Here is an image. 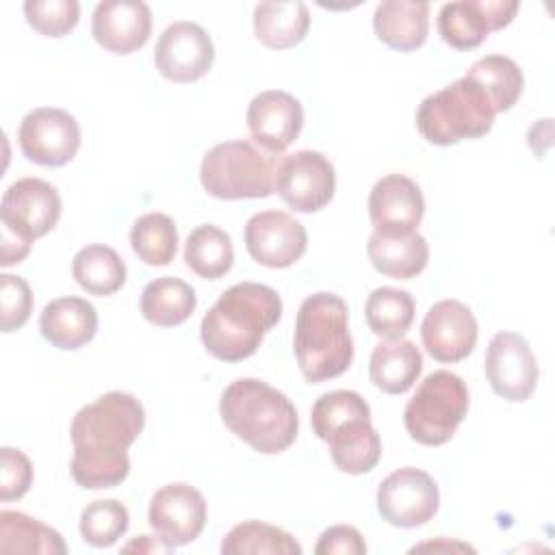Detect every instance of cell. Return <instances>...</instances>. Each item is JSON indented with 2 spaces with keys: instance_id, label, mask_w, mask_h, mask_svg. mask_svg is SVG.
<instances>
[{
  "instance_id": "d6a6232c",
  "label": "cell",
  "mask_w": 555,
  "mask_h": 555,
  "mask_svg": "<svg viewBox=\"0 0 555 555\" xmlns=\"http://www.w3.org/2000/svg\"><path fill=\"white\" fill-rule=\"evenodd\" d=\"M132 251L150 267H165L178 251V228L165 212H145L130 228Z\"/></svg>"
},
{
  "instance_id": "8d00e7d4",
  "label": "cell",
  "mask_w": 555,
  "mask_h": 555,
  "mask_svg": "<svg viewBox=\"0 0 555 555\" xmlns=\"http://www.w3.org/2000/svg\"><path fill=\"white\" fill-rule=\"evenodd\" d=\"M33 312V291L28 282L13 273L0 275V330L11 334L22 330Z\"/></svg>"
},
{
  "instance_id": "ba28073f",
  "label": "cell",
  "mask_w": 555,
  "mask_h": 555,
  "mask_svg": "<svg viewBox=\"0 0 555 555\" xmlns=\"http://www.w3.org/2000/svg\"><path fill=\"white\" fill-rule=\"evenodd\" d=\"M468 388L451 371L429 373L403 410V425L412 440L440 447L453 438L468 412Z\"/></svg>"
},
{
  "instance_id": "4dcf8cb0",
  "label": "cell",
  "mask_w": 555,
  "mask_h": 555,
  "mask_svg": "<svg viewBox=\"0 0 555 555\" xmlns=\"http://www.w3.org/2000/svg\"><path fill=\"white\" fill-rule=\"evenodd\" d=\"M186 267L204 280H219L234 264L232 238L217 225H197L184 243Z\"/></svg>"
},
{
  "instance_id": "f546056e",
  "label": "cell",
  "mask_w": 555,
  "mask_h": 555,
  "mask_svg": "<svg viewBox=\"0 0 555 555\" xmlns=\"http://www.w3.org/2000/svg\"><path fill=\"white\" fill-rule=\"evenodd\" d=\"M464 76L483 89L494 106V113L509 111L518 102L525 87L522 69L516 61L503 54H486L477 59Z\"/></svg>"
},
{
  "instance_id": "30bf717a",
  "label": "cell",
  "mask_w": 555,
  "mask_h": 555,
  "mask_svg": "<svg viewBox=\"0 0 555 555\" xmlns=\"http://www.w3.org/2000/svg\"><path fill=\"white\" fill-rule=\"evenodd\" d=\"M336 191V173L327 156L317 150H299L284 154L275 189L282 202L297 212H317L325 208Z\"/></svg>"
},
{
  "instance_id": "5b68a950",
  "label": "cell",
  "mask_w": 555,
  "mask_h": 555,
  "mask_svg": "<svg viewBox=\"0 0 555 555\" xmlns=\"http://www.w3.org/2000/svg\"><path fill=\"white\" fill-rule=\"evenodd\" d=\"M314 434L327 442L332 462L347 475L373 470L382 457V438L371 425V408L353 390L321 395L310 414Z\"/></svg>"
},
{
  "instance_id": "f1b7e54d",
  "label": "cell",
  "mask_w": 555,
  "mask_h": 555,
  "mask_svg": "<svg viewBox=\"0 0 555 555\" xmlns=\"http://www.w3.org/2000/svg\"><path fill=\"white\" fill-rule=\"evenodd\" d=\"M72 275L89 295L106 297L124 286L126 262L108 245H87L74 256Z\"/></svg>"
},
{
  "instance_id": "5bb4252c",
  "label": "cell",
  "mask_w": 555,
  "mask_h": 555,
  "mask_svg": "<svg viewBox=\"0 0 555 555\" xmlns=\"http://www.w3.org/2000/svg\"><path fill=\"white\" fill-rule=\"evenodd\" d=\"M483 369L492 390L512 403L527 401L540 377L529 343L516 332H499L492 336L486 349Z\"/></svg>"
},
{
  "instance_id": "4316f807",
  "label": "cell",
  "mask_w": 555,
  "mask_h": 555,
  "mask_svg": "<svg viewBox=\"0 0 555 555\" xmlns=\"http://www.w3.org/2000/svg\"><path fill=\"white\" fill-rule=\"evenodd\" d=\"M197 306L195 291L180 278H156L145 284L139 310L145 321L158 327H176L184 323Z\"/></svg>"
},
{
  "instance_id": "cb8c5ba5",
  "label": "cell",
  "mask_w": 555,
  "mask_h": 555,
  "mask_svg": "<svg viewBox=\"0 0 555 555\" xmlns=\"http://www.w3.org/2000/svg\"><path fill=\"white\" fill-rule=\"evenodd\" d=\"M423 371V356L408 338H390L379 343L369 362V375L375 388L386 395L408 392Z\"/></svg>"
},
{
  "instance_id": "ab89813d",
  "label": "cell",
  "mask_w": 555,
  "mask_h": 555,
  "mask_svg": "<svg viewBox=\"0 0 555 555\" xmlns=\"http://www.w3.org/2000/svg\"><path fill=\"white\" fill-rule=\"evenodd\" d=\"M30 241L13 234L11 230L2 228V245H0V264L9 267L15 262H22L30 251Z\"/></svg>"
},
{
  "instance_id": "44dd1931",
  "label": "cell",
  "mask_w": 555,
  "mask_h": 555,
  "mask_svg": "<svg viewBox=\"0 0 555 555\" xmlns=\"http://www.w3.org/2000/svg\"><path fill=\"white\" fill-rule=\"evenodd\" d=\"M152 33V11L141 0H104L93 9L91 35L106 52L130 54Z\"/></svg>"
},
{
  "instance_id": "9a60e30c",
  "label": "cell",
  "mask_w": 555,
  "mask_h": 555,
  "mask_svg": "<svg viewBox=\"0 0 555 555\" xmlns=\"http://www.w3.org/2000/svg\"><path fill=\"white\" fill-rule=\"evenodd\" d=\"M516 0H457L442 4L438 13V33L455 50L479 48L492 30L512 24L518 11Z\"/></svg>"
},
{
  "instance_id": "60d3db41",
  "label": "cell",
  "mask_w": 555,
  "mask_h": 555,
  "mask_svg": "<svg viewBox=\"0 0 555 555\" xmlns=\"http://www.w3.org/2000/svg\"><path fill=\"white\" fill-rule=\"evenodd\" d=\"M416 551H434V553H438V551H444V553H475L473 546H468V544H464V542L447 540V538H438V540H434V542H423V544L412 546V553H416Z\"/></svg>"
},
{
  "instance_id": "9c48e42d",
  "label": "cell",
  "mask_w": 555,
  "mask_h": 555,
  "mask_svg": "<svg viewBox=\"0 0 555 555\" xmlns=\"http://www.w3.org/2000/svg\"><path fill=\"white\" fill-rule=\"evenodd\" d=\"M438 505V483L414 466L392 470L377 488V512L392 527H421L436 516Z\"/></svg>"
},
{
  "instance_id": "ac0fdd59",
  "label": "cell",
  "mask_w": 555,
  "mask_h": 555,
  "mask_svg": "<svg viewBox=\"0 0 555 555\" xmlns=\"http://www.w3.org/2000/svg\"><path fill=\"white\" fill-rule=\"evenodd\" d=\"M477 338V319L470 308L457 299L436 301L421 323L423 347L438 362L451 364L468 358Z\"/></svg>"
},
{
  "instance_id": "7a4b0ae2",
  "label": "cell",
  "mask_w": 555,
  "mask_h": 555,
  "mask_svg": "<svg viewBox=\"0 0 555 555\" xmlns=\"http://www.w3.org/2000/svg\"><path fill=\"white\" fill-rule=\"evenodd\" d=\"M280 317L282 299L275 288L260 282H238L223 291L204 314L202 343L217 360L241 362L258 351Z\"/></svg>"
},
{
  "instance_id": "b9f144b4",
  "label": "cell",
  "mask_w": 555,
  "mask_h": 555,
  "mask_svg": "<svg viewBox=\"0 0 555 555\" xmlns=\"http://www.w3.org/2000/svg\"><path fill=\"white\" fill-rule=\"evenodd\" d=\"M150 540H152V535H139V540H134V542H130V544H126L124 546V551H139V553H158V551H171L167 544H163L160 540H156L154 544H150Z\"/></svg>"
},
{
  "instance_id": "7402d4cb",
  "label": "cell",
  "mask_w": 555,
  "mask_h": 555,
  "mask_svg": "<svg viewBox=\"0 0 555 555\" xmlns=\"http://www.w3.org/2000/svg\"><path fill=\"white\" fill-rule=\"evenodd\" d=\"M43 338L63 351H76L93 340L98 332V312L82 297H59L46 304L39 317Z\"/></svg>"
},
{
  "instance_id": "603a6c76",
  "label": "cell",
  "mask_w": 555,
  "mask_h": 555,
  "mask_svg": "<svg viewBox=\"0 0 555 555\" xmlns=\"http://www.w3.org/2000/svg\"><path fill=\"white\" fill-rule=\"evenodd\" d=\"M373 28L382 43L399 52L421 48L429 30V2L384 0L375 7Z\"/></svg>"
},
{
  "instance_id": "e0dca14e",
  "label": "cell",
  "mask_w": 555,
  "mask_h": 555,
  "mask_svg": "<svg viewBox=\"0 0 555 555\" xmlns=\"http://www.w3.org/2000/svg\"><path fill=\"white\" fill-rule=\"evenodd\" d=\"M306 247L304 223L284 210H262L245 223V249L258 264L286 269L306 254Z\"/></svg>"
},
{
  "instance_id": "836d02e7",
  "label": "cell",
  "mask_w": 555,
  "mask_h": 555,
  "mask_svg": "<svg viewBox=\"0 0 555 555\" xmlns=\"http://www.w3.org/2000/svg\"><path fill=\"white\" fill-rule=\"evenodd\" d=\"M223 555H245V553H269V555H301V544L284 529L260 522L245 520L228 531L221 542Z\"/></svg>"
},
{
  "instance_id": "7c38bea8",
  "label": "cell",
  "mask_w": 555,
  "mask_h": 555,
  "mask_svg": "<svg viewBox=\"0 0 555 555\" xmlns=\"http://www.w3.org/2000/svg\"><path fill=\"white\" fill-rule=\"evenodd\" d=\"M61 210V195L50 182L39 178H20L2 195L0 219L2 228L33 243L59 223Z\"/></svg>"
},
{
  "instance_id": "3957f363",
  "label": "cell",
  "mask_w": 555,
  "mask_h": 555,
  "mask_svg": "<svg viewBox=\"0 0 555 555\" xmlns=\"http://www.w3.org/2000/svg\"><path fill=\"white\" fill-rule=\"evenodd\" d=\"M223 425L254 451L275 455L286 451L299 431L293 401L256 377L234 379L219 399Z\"/></svg>"
},
{
  "instance_id": "e575fe53",
  "label": "cell",
  "mask_w": 555,
  "mask_h": 555,
  "mask_svg": "<svg viewBox=\"0 0 555 555\" xmlns=\"http://www.w3.org/2000/svg\"><path fill=\"white\" fill-rule=\"evenodd\" d=\"M130 525V514L124 503L115 499H102L89 503L80 514V535L95 548L113 546Z\"/></svg>"
},
{
  "instance_id": "8992f818",
  "label": "cell",
  "mask_w": 555,
  "mask_h": 555,
  "mask_svg": "<svg viewBox=\"0 0 555 555\" xmlns=\"http://www.w3.org/2000/svg\"><path fill=\"white\" fill-rule=\"evenodd\" d=\"M284 154L269 152L254 141L236 139L210 147L199 165V180L219 199H258L275 189V173Z\"/></svg>"
},
{
  "instance_id": "ffe728a7",
  "label": "cell",
  "mask_w": 555,
  "mask_h": 555,
  "mask_svg": "<svg viewBox=\"0 0 555 555\" xmlns=\"http://www.w3.org/2000/svg\"><path fill=\"white\" fill-rule=\"evenodd\" d=\"M247 128L254 143L282 154L304 128L301 102L282 89L260 91L247 106Z\"/></svg>"
},
{
  "instance_id": "1f68e13d",
  "label": "cell",
  "mask_w": 555,
  "mask_h": 555,
  "mask_svg": "<svg viewBox=\"0 0 555 555\" xmlns=\"http://www.w3.org/2000/svg\"><path fill=\"white\" fill-rule=\"evenodd\" d=\"M369 330L379 338H401L414 321V299L408 291L379 286L371 291L364 304Z\"/></svg>"
},
{
  "instance_id": "6da1fadb",
  "label": "cell",
  "mask_w": 555,
  "mask_h": 555,
  "mask_svg": "<svg viewBox=\"0 0 555 555\" xmlns=\"http://www.w3.org/2000/svg\"><path fill=\"white\" fill-rule=\"evenodd\" d=\"M145 410L141 401L121 390L106 392L80 408L72 421L74 481L85 490L119 486L130 473V444L141 436Z\"/></svg>"
},
{
  "instance_id": "2e32d148",
  "label": "cell",
  "mask_w": 555,
  "mask_h": 555,
  "mask_svg": "<svg viewBox=\"0 0 555 555\" xmlns=\"http://www.w3.org/2000/svg\"><path fill=\"white\" fill-rule=\"evenodd\" d=\"M147 520L156 538L169 548L199 538L206 525V501L189 483H167L152 494Z\"/></svg>"
},
{
  "instance_id": "4fadbf2b",
  "label": "cell",
  "mask_w": 555,
  "mask_h": 555,
  "mask_svg": "<svg viewBox=\"0 0 555 555\" xmlns=\"http://www.w3.org/2000/svg\"><path fill=\"white\" fill-rule=\"evenodd\" d=\"M212 63V39L195 22H173L160 33L156 41L154 65L158 74L171 82H195L210 72Z\"/></svg>"
},
{
  "instance_id": "83f0119b",
  "label": "cell",
  "mask_w": 555,
  "mask_h": 555,
  "mask_svg": "<svg viewBox=\"0 0 555 555\" xmlns=\"http://www.w3.org/2000/svg\"><path fill=\"white\" fill-rule=\"evenodd\" d=\"M0 553H41V555H65L67 546L63 535L30 518L28 514L2 509L0 512Z\"/></svg>"
},
{
  "instance_id": "484cf974",
  "label": "cell",
  "mask_w": 555,
  "mask_h": 555,
  "mask_svg": "<svg viewBox=\"0 0 555 555\" xmlns=\"http://www.w3.org/2000/svg\"><path fill=\"white\" fill-rule=\"evenodd\" d=\"M310 28V11L304 2H260L254 9V35L271 50L301 43Z\"/></svg>"
},
{
  "instance_id": "74e56055",
  "label": "cell",
  "mask_w": 555,
  "mask_h": 555,
  "mask_svg": "<svg viewBox=\"0 0 555 555\" xmlns=\"http://www.w3.org/2000/svg\"><path fill=\"white\" fill-rule=\"evenodd\" d=\"M33 483V464L28 455L13 447L0 449V501L22 499Z\"/></svg>"
},
{
  "instance_id": "d4e9b609",
  "label": "cell",
  "mask_w": 555,
  "mask_h": 555,
  "mask_svg": "<svg viewBox=\"0 0 555 555\" xmlns=\"http://www.w3.org/2000/svg\"><path fill=\"white\" fill-rule=\"evenodd\" d=\"M366 254L373 269L395 280L416 278L429 262V245L418 232L403 236L371 234Z\"/></svg>"
},
{
  "instance_id": "8fae6325",
  "label": "cell",
  "mask_w": 555,
  "mask_h": 555,
  "mask_svg": "<svg viewBox=\"0 0 555 555\" xmlns=\"http://www.w3.org/2000/svg\"><path fill=\"white\" fill-rule=\"evenodd\" d=\"M17 141L22 154L41 167L69 163L80 147V126L74 115L54 106H39L24 115Z\"/></svg>"
},
{
  "instance_id": "52a82bcc",
  "label": "cell",
  "mask_w": 555,
  "mask_h": 555,
  "mask_svg": "<svg viewBox=\"0 0 555 555\" xmlns=\"http://www.w3.org/2000/svg\"><path fill=\"white\" fill-rule=\"evenodd\" d=\"M494 117V106L483 89L462 76L418 104L416 128L427 143L453 145L488 134Z\"/></svg>"
},
{
  "instance_id": "277c9868",
  "label": "cell",
  "mask_w": 555,
  "mask_h": 555,
  "mask_svg": "<svg viewBox=\"0 0 555 555\" xmlns=\"http://www.w3.org/2000/svg\"><path fill=\"white\" fill-rule=\"evenodd\" d=\"M295 358L308 384H321L343 375L353 360L349 310L340 295H308L295 319Z\"/></svg>"
},
{
  "instance_id": "f35d334b",
  "label": "cell",
  "mask_w": 555,
  "mask_h": 555,
  "mask_svg": "<svg viewBox=\"0 0 555 555\" xmlns=\"http://www.w3.org/2000/svg\"><path fill=\"white\" fill-rule=\"evenodd\" d=\"M317 555H364L366 542L351 525H334L319 535L314 546Z\"/></svg>"
},
{
  "instance_id": "d590c367",
  "label": "cell",
  "mask_w": 555,
  "mask_h": 555,
  "mask_svg": "<svg viewBox=\"0 0 555 555\" xmlns=\"http://www.w3.org/2000/svg\"><path fill=\"white\" fill-rule=\"evenodd\" d=\"M26 22L46 37H65L72 33L80 17L76 0H28L24 2Z\"/></svg>"
},
{
  "instance_id": "d6986e66",
  "label": "cell",
  "mask_w": 555,
  "mask_h": 555,
  "mask_svg": "<svg viewBox=\"0 0 555 555\" xmlns=\"http://www.w3.org/2000/svg\"><path fill=\"white\" fill-rule=\"evenodd\" d=\"M425 215L418 184L403 173L379 178L369 195V217L379 236H403L416 232Z\"/></svg>"
}]
</instances>
